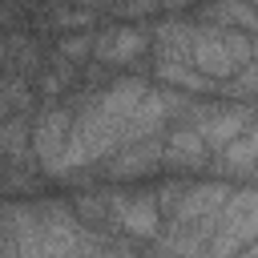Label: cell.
I'll return each mask as SVG.
<instances>
[{"mask_svg":"<svg viewBox=\"0 0 258 258\" xmlns=\"http://www.w3.org/2000/svg\"><path fill=\"white\" fill-rule=\"evenodd\" d=\"M254 56V44H250V32L242 28H222V24H194V40L185 48V60L210 77V81H230L242 64H250Z\"/></svg>","mask_w":258,"mask_h":258,"instance_id":"cell-1","label":"cell"},{"mask_svg":"<svg viewBox=\"0 0 258 258\" xmlns=\"http://www.w3.org/2000/svg\"><path fill=\"white\" fill-rule=\"evenodd\" d=\"M254 226H258L254 189L250 185L230 189V198L222 202V210L214 218V230H210V242H206V254L202 258H230V254H238L242 246L254 242Z\"/></svg>","mask_w":258,"mask_h":258,"instance_id":"cell-2","label":"cell"},{"mask_svg":"<svg viewBox=\"0 0 258 258\" xmlns=\"http://www.w3.org/2000/svg\"><path fill=\"white\" fill-rule=\"evenodd\" d=\"M69 125H73V113L69 109H44L32 121V153H36V161H40L44 173H64Z\"/></svg>","mask_w":258,"mask_h":258,"instance_id":"cell-3","label":"cell"},{"mask_svg":"<svg viewBox=\"0 0 258 258\" xmlns=\"http://www.w3.org/2000/svg\"><path fill=\"white\" fill-rule=\"evenodd\" d=\"M250 125H254L250 109H198V113H189V129H198L206 149H222L226 141H234Z\"/></svg>","mask_w":258,"mask_h":258,"instance_id":"cell-4","label":"cell"},{"mask_svg":"<svg viewBox=\"0 0 258 258\" xmlns=\"http://www.w3.org/2000/svg\"><path fill=\"white\" fill-rule=\"evenodd\" d=\"M149 48V32L133 28V24H113L105 32H93V60L101 64H125L133 56H141Z\"/></svg>","mask_w":258,"mask_h":258,"instance_id":"cell-5","label":"cell"},{"mask_svg":"<svg viewBox=\"0 0 258 258\" xmlns=\"http://www.w3.org/2000/svg\"><path fill=\"white\" fill-rule=\"evenodd\" d=\"M157 165H161V133L113 149V153L105 157L101 169H105V177L121 181V177H141V173H149V169H157Z\"/></svg>","mask_w":258,"mask_h":258,"instance_id":"cell-6","label":"cell"},{"mask_svg":"<svg viewBox=\"0 0 258 258\" xmlns=\"http://www.w3.org/2000/svg\"><path fill=\"white\" fill-rule=\"evenodd\" d=\"M109 210H113L117 226L129 230L133 238L153 242V238L161 234V206L153 202V194H145V198H113Z\"/></svg>","mask_w":258,"mask_h":258,"instance_id":"cell-7","label":"cell"},{"mask_svg":"<svg viewBox=\"0 0 258 258\" xmlns=\"http://www.w3.org/2000/svg\"><path fill=\"white\" fill-rule=\"evenodd\" d=\"M206 141L198 137V129L181 125V129H169L161 137V165H173V169H189V165H202L206 161Z\"/></svg>","mask_w":258,"mask_h":258,"instance_id":"cell-8","label":"cell"},{"mask_svg":"<svg viewBox=\"0 0 258 258\" xmlns=\"http://www.w3.org/2000/svg\"><path fill=\"white\" fill-rule=\"evenodd\" d=\"M254 161H258V137H254V129H246V133H238L234 141H226L218 149V165L214 169L226 173V177H250Z\"/></svg>","mask_w":258,"mask_h":258,"instance_id":"cell-9","label":"cell"},{"mask_svg":"<svg viewBox=\"0 0 258 258\" xmlns=\"http://www.w3.org/2000/svg\"><path fill=\"white\" fill-rule=\"evenodd\" d=\"M32 153V117L28 113H8L0 117V157L20 165Z\"/></svg>","mask_w":258,"mask_h":258,"instance_id":"cell-10","label":"cell"},{"mask_svg":"<svg viewBox=\"0 0 258 258\" xmlns=\"http://www.w3.org/2000/svg\"><path fill=\"white\" fill-rule=\"evenodd\" d=\"M157 77H161V85H169V89H202V93H210V89H218V81H210V77H202L189 60H181V56H157Z\"/></svg>","mask_w":258,"mask_h":258,"instance_id":"cell-11","label":"cell"},{"mask_svg":"<svg viewBox=\"0 0 258 258\" xmlns=\"http://www.w3.org/2000/svg\"><path fill=\"white\" fill-rule=\"evenodd\" d=\"M189 40H194V20H161L157 28H153V44H157V52L161 56H181L185 60V48H189Z\"/></svg>","mask_w":258,"mask_h":258,"instance_id":"cell-12","label":"cell"},{"mask_svg":"<svg viewBox=\"0 0 258 258\" xmlns=\"http://www.w3.org/2000/svg\"><path fill=\"white\" fill-rule=\"evenodd\" d=\"M81 56H93V28H85V32H77V36H69V40H60V60H81Z\"/></svg>","mask_w":258,"mask_h":258,"instance_id":"cell-13","label":"cell"},{"mask_svg":"<svg viewBox=\"0 0 258 258\" xmlns=\"http://www.w3.org/2000/svg\"><path fill=\"white\" fill-rule=\"evenodd\" d=\"M157 8H161V0H117V4H113L117 16H149V12H157Z\"/></svg>","mask_w":258,"mask_h":258,"instance_id":"cell-14","label":"cell"},{"mask_svg":"<svg viewBox=\"0 0 258 258\" xmlns=\"http://www.w3.org/2000/svg\"><path fill=\"white\" fill-rule=\"evenodd\" d=\"M185 4H198V0H161V8H185Z\"/></svg>","mask_w":258,"mask_h":258,"instance_id":"cell-15","label":"cell"}]
</instances>
